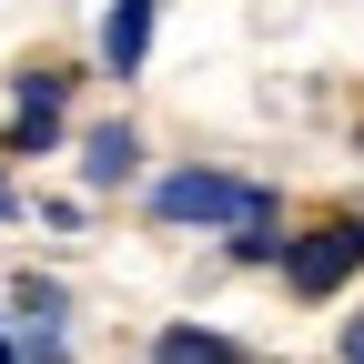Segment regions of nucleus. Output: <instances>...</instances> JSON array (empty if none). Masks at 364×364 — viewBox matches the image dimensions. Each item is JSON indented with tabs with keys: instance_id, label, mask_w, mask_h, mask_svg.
Listing matches in <instances>:
<instances>
[{
	"instance_id": "nucleus-11",
	"label": "nucleus",
	"mask_w": 364,
	"mask_h": 364,
	"mask_svg": "<svg viewBox=\"0 0 364 364\" xmlns=\"http://www.w3.org/2000/svg\"><path fill=\"white\" fill-rule=\"evenodd\" d=\"M0 364H21V344H11V334H0Z\"/></svg>"
},
{
	"instance_id": "nucleus-6",
	"label": "nucleus",
	"mask_w": 364,
	"mask_h": 364,
	"mask_svg": "<svg viewBox=\"0 0 364 364\" xmlns=\"http://www.w3.org/2000/svg\"><path fill=\"white\" fill-rule=\"evenodd\" d=\"M142 364H263L243 334H213V324H162Z\"/></svg>"
},
{
	"instance_id": "nucleus-2",
	"label": "nucleus",
	"mask_w": 364,
	"mask_h": 364,
	"mask_svg": "<svg viewBox=\"0 0 364 364\" xmlns=\"http://www.w3.org/2000/svg\"><path fill=\"white\" fill-rule=\"evenodd\" d=\"M354 273H364V213H314V223H294V243H284V294H294V304L354 294Z\"/></svg>"
},
{
	"instance_id": "nucleus-5",
	"label": "nucleus",
	"mask_w": 364,
	"mask_h": 364,
	"mask_svg": "<svg viewBox=\"0 0 364 364\" xmlns=\"http://www.w3.org/2000/svg\"><path fill=\"white\" fill-rule=\"evenodd\" d=\"M152 31H162V0H112V11H102V71L112 81H142Z\"/></svg>"
},
{
	"instance_id": "nucleus-4",
	"label": "nucleus",
	"mask_w": 364,
	"mask_h": 364,
	"mask_svg": "<svg viewBox=\"0 0 364 364\" xmlns=\"http://www.w3.org/2000/svg\"><path fill=\"white\" fill-rule=\"evenodd\" d=\"M142 182V132L132 122H91L81 132V193H132Z\"/></svg>"
},
{
	"instance_id": "nucleus-9",
	"label": "nucleus",
	"mask_w": 364,
	"mask_h": 364,
	"mask_svg": "<svg viewBox=\"0 0 364 364\" xmlns=\"http://www.w3.org/2000/svg\"><path fill=\"white\" fill-rule=\"evenodd\" d=\"M334 364H364V314H344V324H334Z\"/></svg>"
},
{
	"instance_id": "nucleus-10",
	"label": "nucleus",
	"mask_w": 364,
	"mask_h": 364,
	"mask_svg": "<svg viewBox=\"0 0 364 364\" xmlns=\"http://www.w3.org/2000/svg\"><path fill=\"white\" fill-rule=\"evenodd\" d=\"M11 213H21V193H11V172H0V223H11Z\"/></svg>"
},
{
	"instance_id": "nucleus-1",
	"label": "nucleus",
	"mask_w": 364,
	"mask_h": 364,
	"mask_svg": "<svg viewBox=\"0 0 364 364\" xmlns=\"http://www.w3.org/2000/svg\"><path fill=\"white\" fill-rule=\"evenodd\" d=\"M142 213L162 233H233L253 213H284V193L253 182V172H233V162H172V172L142 182Z\"/></svg>"
},
{
	"instance_id": "nucleus-7",
	"label": "nucleus",
	"mask_w": 364,
	"mask_h": 364,
	"mask_svg": "<svg viewBox=\"0 0 364 364\" xmlns=\"http://www.w3.org/2000/svg\"><path fill=\"white\" fill-rule=\"evenodd\" d=\"M11 304H21V324H61V314H71V294L51 284V273H21V284H11Z\"/></svg>"
},
{
	"instance_id": "nucleus-8",
	"label": "nucleus",
	"mask_w": 364,
	"mask_h": 364,
	"mask_svg": "<svg viewBox=\"0 0 364 364\" xmlns=\"http://www.w3.org/2000/svg\"><path fill=\"white\" fill-rule=\"evenodd\" d=\"M21 364H71V324H21Z\"/></svg>"
},
{
	"instance_id": "nucleus-3",
	"label": "nucleus",
	"mask_w": 364,
	"mask_h": 364,
	"mask_svg": "<svg viewBox=\"0 0 364 364\" xmlns=\"http://www.w3.org/2000/svg\"><path fill=\"white\" fill-rule=\"evenodd\" d=\"M61 122H71V71H61V61H21V71H11V132H0V162L61 152Z\"/></svg>"
}]
</instances>
